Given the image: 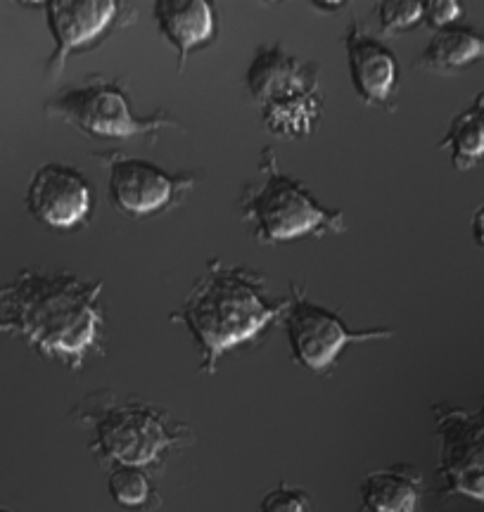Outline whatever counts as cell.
<instances>
[{"label":"cell","instance_id":"cell-1","mask_svg":"<svg viewBox=\"0 0 484 512\" xmlns=\"http://www.w3.org/2000/svg\"><path fill=\"white\" fill-rule=\"evenodd\" d=\"M103 292V280L29 268L0 290L5 309L0 332L27 339L41 356L81 370L88 356L103 354L107 330Z\"/></svg>","mask_w":484,"mask_h":512},{"label":"cell","instance_id":"cell-2","mask_svg":"<svg viewBox=\"0 0 484 512\" xmlns=\"http://www.w3.org/2000/svg\"><path fill=\"white\" fill-rule=\"evenodd\" d=\"M288 306L290 297H271L264 275L250 266H226L212 259L181 309L169 318L190 330L202 356L200 370L214 375L221 356L252 342L273 320L283 318Z\"/></svg>","mask_w":484,"mask_h":512},{"label":"cell","instance_id":"cell-3","mask_svg":"<svg viewBox=\"0 0 484 512\" xmlns=\"http://www.w3.org/2000/svg\"><path fill=\"white\" fill-rule=\"evenodd\" d=\"M247 88L264 126L280 140H307L321 124L326 107L321 69L280 43L257 48L247 69Z\"/></svg>","mask_w":484,"mask_h":512},{"label":"cell","instance_id":"cell-4","mask_svg":"<svg viewBox=\"0 0 484 512\" xmlns=\"http://www.w3.org/2000/svg\"><path fill=\"white\" fill-rule=\"evenodd\" d=\"M261 181L250 183L240 197V219L264 245H278L304 235L345 233L347 216L328 209L311 195L304 183L295 181L278 166L273 147H264L259 159Z\"/></svg>","mask_w":484,"mask_h":512},{"label":"cell","instance_id":"cell-5","mask_svg":"<svg viewBox=\"0 0 484 512\" xmlns=\"http://www.w3.org/2000/svg\"><path fill=\"white\" fill-rule=\"evenodd\" d=\"M76 413L95 434L93 451L114 465H152L169 448L190 441L186 427L171 422L157 406L138 399H121L112 392L86 396Z\"/></svg>","mask_w":484,"mask_h":512},{"label":"cell","instance_id":"cell-6","mask_svg":"<svg viewBox=\"0 0 484 512\" xmlns=\"http://www.w3.org/2000/svg\"><path fill=\"white\" fill-rule=\"evenodd\" d=\"M48 117L65 121L91 138L103 140H155L164 128L186 131L169 110H157L150 117L133 112L124 79H110L103 74H88L84 81L67 88L46 105Z\"/></svg>","mask_w":484,"mask_h":512},{"label":"cell","instance_id":"cell-7","mask_svg":"<svg viewBox=\"0 0 484 512\" xmlns=\"http://www.w3.org/2000/svg\"><path fill=\"white\" fill-rule=\"evenodd\" d=\"M292 356L299 366L314 373H323L340 358L342 351L354 342H378V339H390L394 330L375 328V330H349L340 313L326 309V306L314 304L307 299V292L292 285L290 306L283 316Z\"/></svg>","mask_w":484,"mask_h":512},{"label":"cell","instance_id":"cell-8","mask_svg":"<svg viewBox=\"0 0 484 512\" xmlns=\"http://www.w3.org/2000/svg\"><path fill=\"white\" fill-rule=\"evenodd\" d=\"M110 176V200L124 216H155L174 207L200 183V174H169L148 159L126 157L119 150L95 152Z\"/></svg>","mask_w":484,"mask_h":512},{"label":"cell","instance_id":"cell-9","mask_svg":"<svg viewBox=\"0 0 484 512\" xmlns=\"http://www.w3.org/2000/svg\"><path fill=\"white\" fill-rule=\"evenodd\" d=\"M439 477L449 494L484 503V406L477 411L435 406Z\"/></svg>","mask_w":484,"mask_h":512},{"label":"cell","instance_id":"cell-10","mask_svg":"<svg viewBox=\"0 0 484 512\" xmlns=\"http://www.w3.org/2000/svg\"><path fill=\"white\" fill-rule=\"evenodd\" d=\"M50 34L55 38V53L46 64V76L55 79L65 69L67 60L79 50L100 43L114 29L124 27L136 17L133 5L114 3V0H53L43 5Z\"/></svg>","mask_w":484,"mask_h":512},{"label":"cell","instance_id":"cell-11","mask_svg":"<svg viewBox=\"0 0 484 512\" xmlns=\"http://www.w3.org/2000/svg\"><path fill=\"white\" fill-rule=\"evenodd\" d=\"M27 207L36 221L55 230H74L91 219L93 185L76 166L46 164L27 190Z\"/></svg>","mask_w":484,"mask_h":512},{"label":"cell","instance_id":"cell-12","mask_svg":"<svg viewBox=\"0 0 484 512\" xmlns=\"http://www.w3.org/2000/svg\"><path fill=\"white\" fill-rule=\"evenodd\" d=\"M354 91L371 107H387L399 86V62L380 38L354 22L345 36Z\"/></svg>","mask_w":484,"mask_h":512},{"label":"cell","instance_id":"cell-13","mask_svg":"<svg viewBox=\"0 0 484 512\" xmlns=\"http://www.w3.org/2000/svg\"><path fill=\"white\" fill-rule=\"evenodd\" d=\"M152 12L162 36L176 48L178 72H183L193 50L214 41L216 12L207 0H157Z\"/></svg>","mask_w":484,"mask_h":512},{"label":"cell","instance_id":"cell-14","mask_svg":"<svg viewBox=\"0 0 484 512\" xmlns=\"http://www.w3.org/2000/svg\"><path fill=\"white\" fill-rule=\"evenodd\" d=\"M423 479L409 465L373 470L361 482V501L371 512H418Z\"/></svg>","mask_w":484,"mask_h":512},{"label":"cell","instance_id":"cell-15","mask_svg":"<svg viewBox=\"0 0 484 512\" xmlns=\"http://www.w3.org/2000/svg\"><path fill=\"white\" fill-rule=\"evenodd\" d=\"M480 60H484V31L451 24L435 31L430 46L416 60V67L435 74H454Z\"/></svg>","mask_w":484,"mask_h":512},{"label":"cell","instance_id":"cell-16","mask_svg":"<svg viewBox=\"0 0 484 512\" xmlns=\"http://www.w3.org/2000/svg\"><path fill=\"white\" fill-rule=\"evenodd\" d=\"M442 150L451 152V162L458 171L473 169L477 162L484 159V93L451 121L447 136L439 140Z\"/></svg>","mask_w":484,"mask_h":512},{"label":"cell","instance_id":"cell-17","mask_svg":"<svg viewBox=\"0 0 484 512\" xmlns=\"http://www.w3.org/2000/svg\"><path fill=\"white\" fill-rule=\"evenodd\" d=\"M110 496L124 508H140L150 498V479L140 467L114 465L107 479Z\"/></svg>","mask_w":484,"mask_h":512},{"label":"cell","instance_id":"cell-18","mask_svg":"<svg viewBox=\"0 0 484 512\" xmlns=\"http://www.w3.org/2000/svg\"><path fill=\"white\" fill-rule=\"evenodd\" d=\"M425 17V3H413V0H385L378 5V19L382 34H397V31H406L416 24L423 22Z\"/></svg>","mask_w":484,"mask_h":512},{"label":"cell","instance_id":"cell-19","mask_svg":"<svg viewBox=\"0 0 484 512\" xmlns=\"http://www.w3.org/2000/svg\"><path fill=\"white\" fill-rule=\"evenodd\" d=\"M261 512H309V496L295 486L280 484L264 496Z\"/></svg>","mask_w":484,"mask_h":512},{"label":"cell","instance_id":"cell-20","mask_svg":"<svg viewBox=\"0 0 484 512\" xmlns=\"http://www.w3.org/2000/svg\"><path fill=\"white\" fill-rule=\"evenodd\" d=\"M463 8L454 0H437V3H425V22L430 24V27H435V31L444 29V27H451V24H456V19L461 17Z\"/></svg>","mask_w":484,"mask_h":512},{"label":"cell","instance_id":"cell-21","mask_svg":"<svg viewBox=\"0 0 484 512\" xmlns=\"http://www.w3.org/2000/svg\"><path fill=\"white\" fill-rule=\"evenodd\" d=\"M473 238L480 247H484V204L473 214Z\"/></svg>","mask_w":484,"mask_h":512},{"label":"cell","instance_id":"cell-22","mask_svg":"<svg viewBox=\"0 0 484 512\" xmlns=\"http://www.w3.org/2000/svg\"><path fill=\"white\" fill-rule=\"evenodd\" d=\"M0 512H8V510H0Z\"/></svg>","mask_w":484,"mask_h":512}]
</instances>
